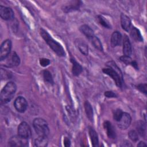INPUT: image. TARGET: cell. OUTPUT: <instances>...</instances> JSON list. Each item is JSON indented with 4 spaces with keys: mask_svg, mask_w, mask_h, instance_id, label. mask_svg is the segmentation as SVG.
<instances>
[{
    "mask_svg": "<svg viewBox=\"0 0 147 147\" xmlns=\"http://www.w3.org/2000/svg\"><path fill=\"white\" fill-rule=\"evenodd\" d=\"M88 133L92 145L94 147L99 146V138L96 131L92 127L90 126L88 129Z\"/></svg>",
    "mask_w": 147,
    "mask_h": 147,
    "instance_id": "obj_18",
    "label": "cell"
},
{
    "mask_svg": "<svg viewBox=\"0 0 147 147\" xmlns=\"http://www.w3.org/2000/svg\"><path fill=\"white\" fill-rule=\"evenodd\" d=\"M131 122V117L130 115L125 112H123V114L118 121H117L118 126L123 130L127 129L130 125Z\"/></svg>",
    "mask_w": 147,
    "mask_h": 147,
    "instance_id": "obj_10",
    "label": "cell"
},
{
    "mask_svg": "<svg viewBox=\"0 0 147 147\" xmlns=\"http://www.w3.org/2000/svg\"><path fill=\"white\" fill-rule=\"evenodd\" d=\"M33 126L36 133L38 136L48 137L49 129L47 122L41 118H36L33 121Z\"/></svg>",
    "mask_w": 147,
    "mask_h": 147,
    "instance_id": "obj_3",
    "label": "cell"
},
{
    "mask_svg": "<svg viewBox=\"0 0 147 147\" xmlns=\"http://www.w3.org/2000/svg\"><path fill=\"white\" fill-rule=\"evenodd\" d=\"M64 145L66 147L71 146V141L68 137H64Z\"/></svg>",
    "mask_w": 147,
    "mask_h": 147,
    "instance_id": "obj_34",
    "label": "cell"
},
{
    "mask_svg": "<svg viewBox=\"0 0 147 147\" xmlns=\"http://www.w3.org/2000/svg\"><path fill=\"white\" fill-rule=\"evenodd\" d=\"M70 60L72 64V74L75 76H78L83 71V68L82 65L78 62H77L74 58L71 57Z\"/></svg>",
    "mask_w": 147,
    "mask_h": 147,
    "instance_id": "obj_16",
    "label": "cell"
},
{
    "mask_svg": "<svg viewBox=\"0 0 147 147\" xmlns=\"http://www.w3.org/2000/svg\"><path fill=\"white\" fill-rule=\"evenodd\" d=\"M18 135L21 137L25 139H28L32 135L30 127L26 122H22L18 126L17 129Z\"/></svg>",
    "mask_w": 147,
    "mask_h": 147,
    "instance_id": "obj_7",
    "label": "cell"
},
{
    "mask_svg": "<svg viewBox=\"0 0 147 147\" xmlns=\"http://www.w3.org/2000/svg\"><path fill=\"white\" fill-rule=\"evenodd\" d=\"M79 30L82 32V33H83L88 39H90L95 36L93 30L87 25L84 24L80 26Z\"/></svg>",
    "mask_w": 147,
    "mask_h": 147,
    "instance_id": "obj_19",
    "label": "cell"
},
{
    "mask_svg": "<svg viewBox=\"0 0 147 147\" xmlns=\"http://www.w3.org/2000/svg\"><path fill=\"white\" fill-rule=\"evenodd\" d=\"M119 60L123 63H125V64H130L132 62L133 60L130 57V56H125V55H123L122 56L120 57Z\"/></svg>",
    "mask_w": 147,
    "mask_h": 147,
    "instance_id": "obj_31",
    "label": "cell"
},
{
    "mask_svg": "<svg viewBox=\"0 0 147 147\" xmlns=\"http://www.w3.org/2000/svg\"><path fill=\"white\" fill-rule=\"evenodd\" d=\"M121 24L122 29L128 32L131 26V20L130 18L126 15L122 13L121 14Z\"/></svg>",
    "mask_w": 147,
    "mask_h": 147,
    "instance_id": "obj_17",
    "label": "cell"
},
{
    "mask_svg": "<svg viewBox=\"0 0 147 147\" xmlns=\"http://www.w3.org/2000/svg\"><path fill=\"white\" fill-rule=\"evenodd\" d=\"M131 45L127 35H125L123 40V55L130 56L131 54Z\"/></svg>",
    "mask_w": 147,
    "mask_h": 147,
    "instance_id": "obj_13",
    "label": "cell"
},
{
    "mask_svg": "<svg viewBox=\"0 0 147 147\" xmlns=\"http://www.w3.org/2000/svg\"><path fill=\"white\" fill-rule=\"evenodd\" d=\"M146 144L145 142L144 141H140L138 144H137V146H140V147H143V146H146Z\"/></svg>",
    "mask_w": 147,
    "mask_h": 147,
    "instance_id": "obj_36",
    "label": "cell"
},
{
    "mask_svg": "<svg viewBox=\"0 0 147 147\" xmlns=\"http://www.w3.org/2000/svg\"><path fill=\"white\" fill-rule=\"evenodd\" d=\"M130 34L131 38L135 41L138 42H141L143 41V38L141 35V33L139 29H138L137 28L133 26L130 29Z\"/></svg>",
    "mask_w": 147,
    "mask_h": 147,
    "instance_id": "obj_20",
    "label": "cell"
},
{
    "mask_svg": "<svg viewBox=\"0 0 147 147\" xmlns=\"http://www.w3.org/2000/svg\"><path fill=\"white\" fill-rule=\"evenodd\" d=\"M14 106L18 112L23 113L27 109L28 102L24 97L19 96L14 100Z\"/></svg>",
    "mask_w": 147,
    "mask_h": 147,
    "instance_id": "obj_8",
    "label": "cell"
},
{
    "mask_svg": "<svg viewBox=\"0 0 147 147\" xmlns=\"http://www.w3.org/2000/svg\"><path fill=\"white\" fill-rule=\"evenodd\" d=\"M102 71L104 74L111 78V79L114 81L115 84L118 87H122L123 81V76L122 73L119 72L110 67L103 68Z\"/></svg>",
    "mask_w": 147,
    "mask_h": 147,
    "instance_id": "obj_4",
    "label": "cell"
},
{
    "mask_svg": "<svg viewBox=\"0 0 147 147\" xmlns=\"http://www.w3.org/2000/svg\"><path fill=\"white\" fill-rule=\"evenodd\" d=\"M130 65H131L132 67H133L135 69H138V64H137V63L136 61L133 60V61H132V62L131 63Z\"/></svg>",
    "mask_w": 147,
    "mask_h": 147,
    "instance_id": "obj_35",
    "label": "cell"
},
{
    "mask_svg": "<svg viewBox=\"0 0 147 147\" xmlns=\"http://www.w3.org/2000/svg\"><path fill=\"white\" fill-rule=\"evenodd\" d=\"M84 106L86 117L91 122H92L94 119V113H93V109L91 106V105L88 101L86 100L84 102Z\"/></svg>",
    "mask_w": 147,
    "mask_h": 147,
    "instance_id": "obj_21",
    "label": "cell"
},
{
    "mask_svg": "<svg viewBox=\"0 0 147 147\" xmlns=\"http://www.w3.org/2000/svg\"><path fill=\"white\" fill-rule=\"evenodd\" d=\"M40 64L42 67H47L50 64V60L47 58H41L40 59Z\"/></svg>",
    "mask_w": 147,
    "mask_h": 147,
    "instance_id": "obj_32",
    "label": "cell"
},
{
    "mask_svg": "<svg viewBox=\"0 0 147 147\" xmlns=\"http://www.w3.org/2000/svg\"><path fill=\"white\" fill-rule=\"evenodd\" d=\"M40 35L45 42L57 56L60 57H64L65 56V51L61 45L54 40L45 29L42 28L40 29Z\"/></svg>",
    "mask_w": 147,
    "mask_h": 147,
    "instance_id": "obj_1",
    "label": "cell"
},
{
    "mask_svg": "<svg viewBox=\"0 0 147 147\" xmlns=\"http://www.w3.org/2000/svg\"><path fill=\"white\" fill-rule=\"evenodd\" d=\"M0 16L2 19L5 21L12 20L14 17V13L11 8L1 5Z\"/></svg>",
    "mask_w": 147,
    "mask_h": 147,
    "instance_id": "obj_11",
    "label": "cell"
},
{
    "mask_svg": "<svg viewBox=\"0 0 147 147\" xmlns=\"http://www.w3.org/2000/svg\"><path fill=\"white\" fill-rule=\"evenodd\" d=\"M122 114H123V111H122V110L121 109H116L114 111V113H113L114 119L115 121H117V122L119 120V119L121 118Z\"/></svg>",
    "mask_w": 147,
    "mask_h": 147,
    "instance_id": "obj_29",
    "label": "cell"
},
{
    "mask_svg": "<svg viewBox=\"0 0 147 147\" xmlns=\"http://www.w3.org/2000/svg\"><path fill=\"white\" fill-rule=\"evenodd\" d=\"M81 5V2L80 1H76L74 3L67 5V6H64L62 8L63 10L65 13H69L73 11L78 10L79 9V7Z\"/></svg>",
    "mask_w": 147,
    "mask_h": 147,
    "instance_id": "obj_22",
    "label": "cell"
},
{
    "mask_svg": "<svg viewBox=\"0 0 147 147\" xmlns=\"http://www.w3.org/2000/svg\"><path fill=\"white\" fill-rule=\"evenodd\" d=\"M8 145L9 146H26L28 145V139L23 138L17 136H12L8 141Z\"/></svg>",
    "mask_w": 147,
    "mask_h": 147,
    "instance_id": "obj_9",
    "label": "cell"
},
{
    "mask_svg": "<svg viewBox=\"0 0 147 147\" xmlns=\"http://www.w3.org/2000/svg\"><path fill=\"white\" fill-rule=\"evenodd\" d=\"M137 88L142 93L146 95L147 94V84L146 83H141L136 86Z\"/></svg>",
    "mask_w": 147,
    "mask_h": 147,
    "instance_id": "obj_30",
    "label": "cell"
},
{
    "mask_svg": "<svg viewBox=\"0 0 147 147\" xmlns=\"http://www.w3.org/2000/svg\"><path fill=\"white\" fill-rule=\"evenodd\" d=\"M122 34L118 31L114 32L111 36V45L112 47H115L118 45H121L122 42Z\"/></svg>",
    "mask_w": 147,
    "mask_h": 147,
    "instance_id": "obj_14",
    "label": "cell"
},
{
    "mask_svg": "<svg viewBox=\"0 0 147 147\" xmlns=\"http://www.w3.org/2000/svg\"><path fill=\"white\" fill-rule=\"evenodd\" d=\"M122 146H131V144H130V142H123V144L122 145Z\"/></svg>",
    "mask_w": 147,
    "mask_h": 147,
    "instance_id": "obj_37",
    "label": "cell"
},
{
    "mask_svg": "<svg viewBox=\"0 0 147 147\" xmlns=\"http://www.w3.org/2000/svg\"><path fill=\"white\" fill-rule=\"evenodd\" d=\"M90 40L92 44V45L96 49H97L98 50H99L100 51H103V46H102V42L98 37L94 36L92 38H91Z\"/></svg>",
    "mask_w": 147,
    "mask_h": 147,
    "instance_id": "obj_25",
    "label": "cell"
},
{
    "mask_svg": "<svg viewBox=\"0 0 147 147\" xmlns=\"http://www.w3.org/2000/svg\"><path fill=\"white\" fill-rule=\"evenodd\" d=\"M48 140L47 137L39 136L34 142V146L37 147H45L48 145Z\"/></svg>",
    "mask_w": 147,
    "mask_h": 147,
    "instance_id": "obj_23",
    "label": "cell"
},
{
    "mask_svg": "<svg viewBox=\"0 0 147 147\" xmlns=\"http://www.w3.org/2000/svg\"><path fill=\"white\" fill-rule=\"evenodd\" d=\"M76 47L79 51L84 55L87 56L88 54V47L86 43L81 39H76L75 41Z\"/></svg>",
    "mask_w": 147,
    "mask_h": 147,
    "instance_id": "obj_15",
    "label": "cell"
},
{
    "mask_svg": "<svg viewBox=\"0 0 147 147\" xmlns=\"http://www.w3.org/2000/svg\"><path fill=\"white\" fill-rule=\"evenodd\" d=\"M42 77L44 81L48 83L53 84V79L51 73L48 70H44L42 71Z\"/></svg>",
    "mask_w": 147,
    "mask_h": 147,
    "instance_id": "obj_26",
    "label": "cell"
},
{
    "mask_svg": "<svg viewBox=\"0 0 147 147\" xmlns=\"http://www.w3.org/2000/svg\"><path fill=\"white\" fill-rule=\"evenodd\" d=\"M98 20L99 24L102 26L105 27V28H108V29L111 28V26L110 24L109 23V22L108 21V20L107 19H106L103 16H101V15L98 16Z\"/></svg>",
    "mask_w": 147,
    "mask_h": 147,
    "instance_id": "obj_27",
    "label": "cell"
},
{
    "mask_svg": "<svg viewBox=\"0 0 147 147\" xmlns=\"http://www.w3.org/2000/svg\"><path fill=\"white\" fill-rule=\"evenodd\" d=\"M103 127L106 131V134L107 136L111 139H115L116 138V131L112 125V123L109 121H106L103 123Z\"/></svg>",
    "mask_w": 147,
    "mask_h": 147,
    "instance_id": "obj_12",
    "label": "cell"
},
{
    "mask_svg": "<svg viewBox=\"0 0 147 147\" xmlns=\"http://www.w3.org/2000/svg\"><path fill=\"white\" fill-rule=\"evenodd\" d=\"M17 90V86L13 82H7L1 90L0 100L2 104L9 102L13 98Z\"/></svg>",
    "mask_w": 147,
    "mask_h": 147,
    "instance_id": "obj_2",
    "label": "cell"
},
{
    "mask_svg": "<svg viewBox=\"0 0 147 147\" xmlns=\"http://www.w3.org/2000/svg\"><path fill=\"white\" fill-rule=\"evenodd\" d=\"M128 137L131 141L134 142H136L138 140V134L137 131L134 130H131L129 131Z\"/></svg>",
    "mask_w": 147,
    "mask_h": 147,
    "instance_id": "obj_28",
    "label": "cell"
},
{
    "mask_svg": "<svg viewBox=\"0 0 147 147\" xmlns=\"http://www.w3.org/2000/svg\"><path fill=\"white\" fill-rule=\"evenodd\" d=\"M104 95L106 97L109 98L117 97V95L115 92H114L113 91H105V93H104Z\"/></svg>",
    "mask_w": 147,
    "mask_h": 147,
    "instance_id": "obj_33",
    "label": "cell"
},
{
    "mask_svg": "<svg viewBox=\"0 0 147 147\" xmlns=\"http://www.w3.org/2000/svg\"><path fill=\"white\" fill-rule=\"evenodd\" d=\"M3 60H5L3 65L6 67H14L19 65L20 64V58L16 52L10 53Z\"/></svg>",
    "mask_w": 147,
    "mask_h": 147,
    "instance_id": "obj_6",
    "label": "cell"
},
{
    "mask_svg": "<svg viewBox=\"0 0 147 147\" xmlns=\"http://www.w3.org/2000/svg\"><path fill=\"white\" fill-rule=\"evenodd\" d=\"M137 132L142 137H145L146 134V125L145 123L141 121L137 122L136 125Z\"/></svg>",
    "mask_w": 147,
    "mask_h": 147,
    "instance_id": "obj_24",
    "label": "cell"
},
{
    "mask_svg": "<svg viewBox=\"0 0 147 147\" xmlns=\"http://www.w3.org/2000/svg\"><path fill=\"white\" fill-rule=\"evenodd\" d=\"M11 49V41L6 39L1 44L0 48V60L3 61L10 53Z\"/></svg>",
    "mask_w": 147,
    "mask_h": 147,
    "instance_id": "obj_5",
    "label": "cell"
}]
</instances>
